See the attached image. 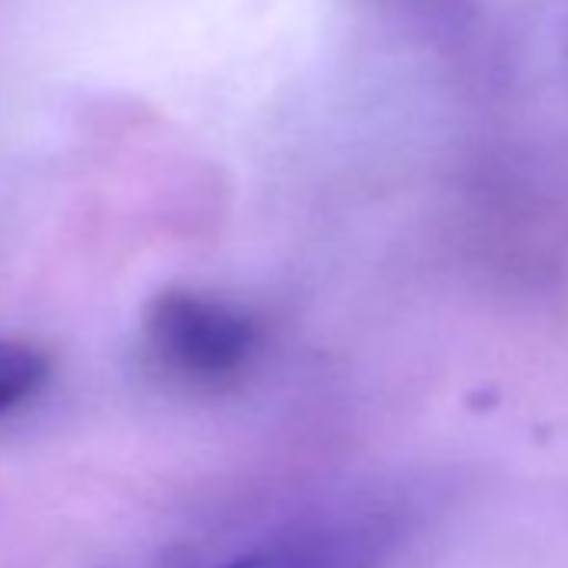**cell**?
<instances>
[{"mask_svg":"<svg viewBox=\"0 0 568 568\" xmlns=\"http://www.w3.org/2000/svg\"><path fill=\"white\" fill-rule=\"evenodd\" d=\"M151 365L194 392H217L247 375L261 352V325L237 305L201 292H164L144 312Z\"/></svg>","mask_w":568,"mask_h":568,"instance_id":"obj_2","label":"cell"},{"mask_svg":"<svg viewBox=\"0 0 568 568\" xmlns=\"http://www.w3.org/2000/svg\"><path fill=\"white\" fill-rule=\"evenodd\" d=\"M412 528L398 501H345L281 521L211 568H388Z\"/></svg>","mask_w":568,"mask_h":568,"instance_id":"obj_1","label":"cell"},{"mask_svg":"<svg viewBox=\"0 0 568 568\" xmlns=\"http://www.w3.org/2000/svg\"><path fill=\"white\" fill-rule=\"evenodd\" d=\"M48 375L51 362L44 352L24 342L0 338V422L24 408L48 385Z\"/></svg>","mask_w":568,"mask_h":568,"instance_id":"obj_3","label":"cell"}]
</instances>
